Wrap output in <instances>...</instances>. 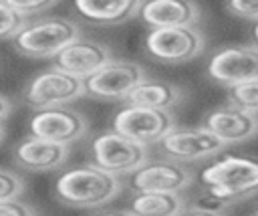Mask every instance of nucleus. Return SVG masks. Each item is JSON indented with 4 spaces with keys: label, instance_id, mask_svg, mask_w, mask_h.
Here are the masks:
<instances>
[{
    "label": "nucleus",
    "instance_id": "f257e3e1",
    "mask_svg": "<svg viewBox=\"0 0 258 216\" xmlns=\"http://www.w3.org/2000/svg\"><path fill=\"white\" fill-rule=\"evenodd\" d=\"M206 194L222 208L258 194V157L228 153L200 172Z\"/></svg>",
    "mask_w": 258,
    "mask_h": 216
},
{
    "label": "nucleus",
    "instance_id": "f03ea898",
    "mask_svg": "<svg viewBox=\"0 0 258 216\" xmlns=\"http://www.w3.org/2000/svg\"><path fill=\"white\" fill-rule=\"evenodd\" d=\"M123 190L121 178L107 174L91 164L62 170L52 186L54 198L67 208H99L119 196Z\"/></svg>",
    "mask_w": 258,
    "mask_h": 216
},
{
    "label": "nucleus",
    "instance_id": "7ed1b4c3",
    "mask_svg": "<svg viewBox=\"0 0 258 216\" xmlns=\"http://www.w3.org/2000/svg\"><path fill=\"white\" fill-rule=\"evenodd\" d=\"M81 36L75 20L64 16H40L30 20L14 38L12 46L28 59H54L64 46Z\"/></svg>",
    "mask_w": 258,
    "mask_h": 216
},
{
    "label": "nucleus",
    "instance_id": "20e7f679",
    "mask_svg": "<svg viewBox=\"0 0 258 216\" xmlns=\"http://www.w3.org/2000/svg\"><path fill=\"white\" fill-rule=\"evenodd\" d=\"M149 159V149L145 145L135 143L133 139L109 129L93 137L89 145V164L113 174V176H129L137 168H141Z\"/></svg>",
    "mask_w": 258,
    "mask_h": 216
},
{
    "label": "nucleus",
    "instance_id": "39448f33",
    "mask_svg": "<svg viewBox=\"0 0 258 216\" xmlns=\"http://www.w3.org/2000/svg\"><path fill=\"white\" fill-rule=\"evenodd\" d=\"M85 97V85L81 79L71 77L54 67L34 75L22 89V103L36 111L67 107L71 101Z\"/></svg>",
    "mask_w": 258,
    "mask_h": 216
},
{
    "label": "nucleus",
    "instance_id": "423d86ee",
    "mask_svg": "<svg viewBox=\"0 0 258 216\" xmlns=\"http://www.w3.org/2000/svg\"><path fill=\"white\" fill-rule=\"evenodd\" d=\"M145 52L163 65H183L206 48L204 32L198 26H175L149 30L143 40Z\"/></svg>",
    "mask_w": 258,
    "mask_h": 216
},
{
    "label": "nucleus",
    "instance_id": "0eeeda50",
    "mask_svg": "<svg viewBox=\"0 0 258 216\" xmlns=\"http://www.w3.org/2000/svg\"><path fill=\"white\" fill-rule=\"evenodd\" d=\"M175 127L171 111L127 103L113 115V131L133 139L139 145H157Z\"/></svg>",
    "mask_w": 258,
    "mask_h": 216
},
{
    "label": "nucleus",
    "instance_id": "6e6552de",
    "mask_svg": "<svg viewBox=\"0 0 258 216\" xmlns=\"http://www.w3.org/2000/svg\"><path fill=\"white\" fill-rule=\"evenodd\" d=\"M147 79L145 69L127 59H113L83 81L85 97L99 101H127L129 93Z\"/></svg>",
    "mask_w": 258,
    "mask_h": 216
},
{
    "label": "nucleus",
    "instance_id": "1a4fd4ad",
    "mask_svg": "<svg viewBox=\"0 0 258 216\" xmlns=\"http://www.w3.org/2000/svg\"><path fill=\"white\" fill-rule=\"evenodd\" d=\"M226 145L204 125L200 127H173L159 143L157 151L161 157L177 164H198L216 157Z\"/></svg>",
    "mask_w": 258,
    "mask_h": 216
},
{
    "label": "nucleus",
    "instance_id": "9d476101",
    "mask_svg": "<svg viewBox=\"0 0 258 216\" xmlns=\"http://www.w3.org/2000/svg\"><path fill=\"white\" fill-rule=\"evenodd\" d=\"M194 182V174L183 164L159 157L147 159L141 168L127 176V188L137 192H171L181 194Z\"/></svg>",
    "mask_w": 258,
    "mask_h": 216
},
{
    "label": "nucleus",
    "instance_id": "9b49d317",
    "mask_svg": "<svg viewBox=\"0 0 258 216\" xmlns=\"http://www.w3.org/2000/svg\"><path fill=\"white\" fill-rule=\"evenodd\" d=\"M208 77L228 89L258 79V46L232 44L222 46L212 55L206 69Z\"/></svg>",
    "mask_w": 258,
    "mask_h": 216
},
{
    "label": "nucleus",
    "instance_id": "f8f14e48",
    "mask_svg": "<svg viewBox=\"0 0 258 216\" xmlns=\"http://www.w3.org/2000/svg\"><path fill=\"white\" fill-rule=\"evenodd\" d=\"M28 131L34 137L71 145L87 135L89 121L81 111L67 105V107L36 111L28 121Z\"/></svg>",
    "mask_w": 258,
    "mask_h": 216
},
{
    "label": "nucleus",
    "instance_id": "ddd939ff",
    "mask_svg": "<svg viewBox=\"0 0 258 216\" xmlns=\"http://www.w3.org/2000/svg\"><path fill=\"white\" fill-rule=\"evenodd\" d=\"M109 61H113V55L107 44L79 36L52 59V67L71 77L85 81L91 75H95L99 69H103Z\"/></svg>",
    "mask_w": 258,
    "mask_h": 216
},
{
    "label": "nucleus",
    "instance_id": "4468645a",
    "mask_svg": "<svg viewBox=\"0 0 258 216\" xmlns=\"http://www.w3.org/2000/svg\"><path fill=\"white\" fill-rule=\"evenodd\" d=\"M224 145H238L258 135V115L242 111L234 105H222L206 113L204 123Z\"/></svg>",
    "mask_w": 258,
    "mask_h": 216
},
{
    "label": "nucleus",
    "instance_id": "2eb2a0df",
    "mask_svg": "<svg viewBox=\"0 0 258 216\" xmlns=\"http://www.w3.org/2000/svg\"><path fill=\"white\" fill-rule=\"evenodd\" d=\"M69 147L62 143L46 141L34 135L20 139L12 149V159L26 172H52L67 164Z\"/></svg>",
    "mask_w": 258,
    "mask_h": 216
},
{
    "label": "nucleus",
    "instance_id": "dca6fc26",
    "mask_svg": "<svg viewBox=\"0 0 258 216\" xmlns=\"http://www.w3.org/2000/svg\"><path fill=\"white\" fill-rule=\"evenodd\" d=\"M139 18L151 28H175L196 26L202 18V10L189 0H149L141 4Z\"/></svg>",
    "mask_w": 258,
    "mask_h": 216
},
{
    "label": "nucleus",
    "instance_id": "f3484780",
    "mask_svg": "<svg viewBox=\"0 0 258 216\" xmlns=\"http://www.w3.org/2000/svg\"><path fill=\"white\" fill-rule=\"evenodd\" d=\"M143 2L137 0H75L73 10L87 22L97 26H115L139 16Z\"/></svg>",
    "mask_w": 258,
    "mask_h": 216
},
{
    "label": "nucleus",
    "instance_id": "a211bd4d",
    "mask_svg": "<svg viewBox=\"0 0 258 216\" xmlns=\"http://www.w3.org/2000/svg\"><path fill=\"white\" fill-rule=\"evenodd\" d=\"M183 99H185V91L179 85L147 77L143 83H139L129 93L127 103L141 105V107H151V109H161V111H171Z\"/></svg>",
    "mask_w": 258,
    "mask_h": 216
},
{
    "label": "nucleus",
    "instance_id": "6ab92c4d",
    "mask_svg": "<svg viewBox=\"0 0 258 216\" xmlns=\"http://www.w3.org/2000/svg\"><path fill=\"white\" fill-rule=\"evenodd\" d=\"M185 206L183 196L171 192H137L127 202L133 216H179Z\"/></svg>",
    "mask_w": 258,
    "mask_h": 216
},
{
    "label": "nucleus",
    "instance_id": "aec40b11",
    "mask_svg": "<svg viewBox=\"0 0 258 216\" xmlns=\"http://www.w3.org/2000/svg\"><path fill=\"white\" fill-rule=\"evenodd\" d=\"M228 105L258 115V79L228 89Z\"/></svg>",
    "mask_w": 258,
    "mask_h": 216
},
{
    "label": "nucleus",
    "instance_id": "412c9836",
    "mask_svg": "<svg viewBox=\"0 0 258 216\" xmlns=\"http://www.w3.org/2000/svg\"><path fill=\"white\" fill-rule=\"evenodd\" d=\"M30 20H26L22 14H18L8 0H0V40L14 38Z\"/></svg>",
    "mask_w": 258,
    "mask_h": 216
},
{
    "label": "nucleus",
    "instance_id": "4be33fe9",
    "mask_svg": "<svg viewBox=\"0 0 258 216\" xmlns=\"http://www.w3.org/2000/svg\"><path fill=\"white\" fill-rule=\"evenodd\" d=\"M22 192H24V180L16 172L0 168V202L18 198Z\"/></svg>",
    "mask_w": 258,
    "mask_h": 216
},
{
    "label": "nucleus",
    "instance_id": "5701e85b",
    "mask_svg": "<svg viewBox=\"0 0 258 216\" xmlns=\"http://www.w3.org/2000/svg\"><path fill=\"white\" fill-rule=\"evenodd\" d=\"M8 4L28 20L30 16L40 18L44 12H48L52 6H56V0H8Z\"/></svg>",
    "mask_w": 258,
    "mask_h": 216
},
{
    "label": "nucleus",
    "instance_id": "b1692460",
    "mask_svg": "<svg viewBox=\"0 0 258 216\" xmlns=\"http://www.w3.org/2000/svg\"><path fill=\"white\" fill-rule=\"evenodd\" d=\"M226 10L232 16L258 22V0H230L226 2Z\"/></svg>",
    "mask_w": 258,
    "mask_h": 216
},
{
    "label": "nucleus",
    "instance_id": "393cba45",
    "mask_svg": "<svg viewBox=\"0 0 258 216\" xmlns=\"http://www.w3.org/2000/svg\"><path fill=\"white\" fill-rule=\"evenodd\" d=\"M0 216H36V208L20 198L2 200L0 202Z\"/></svg>",
    "mask_w": 258,
    "mask_h": 216
},
{
    "label": "nucleus",
    "instance_id": "a878e982",
    "mask_svg": "<svg viewBox=\"0 0 258 216\" xmlns=\"http://www.w3.org/2000/svg\"><path fill=\"white\" fill-rule=\"evenodd\" d=\"M179 216H224V214L220 210H212V208H204V206L191 204V206H185V210Z\"/></svg>",
    "mask_w": 258,
    "mask_h": 216
},
{
    "label": "nucleus",
    "instance_id": "bb28decb",
    "mask_svg": "<svg viewBox=\"0 0 258 216\" xmlns=\"http://www.w3.org/2000/svg\"><path fill=\"white\" fill-rule=\"evenodd\" d=\"M10 111H12V101L0 93V123L10 115Z\"/></svg>",
    "mask_w": 258,
    "mask_h": 216
},
{
    "label": "nucleus",
    "instance_id": "cd10ccee",
    "mask_svg": "<svg viewBox=\"0 0 258 216\" xmlns=\"http://www.w3.org/2000/svg\"><path fill=\"white\" fill-rule=\"evenodd\" d=\"M93 216H133L129 210H121V208H117V210H103V212H97V214H93Z\"/></svg>",
    "mask_w": 258,
    "mask_h": 216
},
{
    "label": "nucleus",
    "instance_id": "c85d7f7f",
    "mask_svg": "<svg viewBox=\"0 0 258 216\" xmlns=\"http://www.w3.org/2000/svg\"><path fill=\"white\" fill-rule=\"evenodd\" d=\"M252 38H254V44L258 46V22H256L254 28H252Z\"/></svg>",
    "mask_w": 258,
    "mask_h": 216
},
{
    "label": "nucleus",
    "instance_id": "c756f323",
    "mask_svg": "<svg viewBox=\"0 0 258 216\" xmlns=\"http://www.w3.org/2000/svg\"><path fill=\"white\" fill-rule=\"evenodd\" d=\"M4 139V127H2V123H0V141Z\"/></svg>",
    "mask_w": 258,
    "mask_h": 216
},
{
    "label": "nucleus",
    "instance_id": "7c9ffc66",
    "mask_svg": "<svg viewBox=\"0 0 258 216\" xmlns=\"http://www.w3.org/2000/svg\"><path fill=\"white\" fill-rule=\"evenodd\" d=\"M252 216H258V210H256V212H254V214H252Z\"/></svg>",
    "mask_w": 258,
    "mask_h": 216
}]
</instances>
